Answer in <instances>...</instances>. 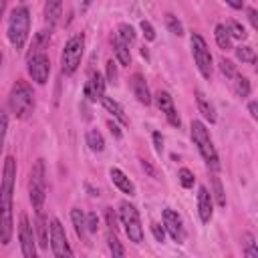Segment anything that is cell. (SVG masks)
Segmentation results:
<instances>
[{
    "label": "cell",
    "instance_id": "obj_32",
    "mask_svg": "<svg viewBox=\"0 0 258 258\" xmlns=\"http://www.w3.org/2000/svg\"><path fill=\"white\" fill-rule=\"evenodd\" d=\"M117 38L123 40L125 44H131L135 40V28L131 24H127V22H121L117 26Z\"/></svg>",
    "mask_w": 258,
    "mask_h": 258
},
{
    "label": "cell",
    "instance_id": "obj_38",
    "mask_svg": "<svg viewBox=\"0 0 258 258\" xmlns=\"http://www.w3.org/2000/svg\"><path fill=\"white\" fill-rule=\"evenodd\" d=\"M85 220H87V232L89 234H97V230H99V216L95 212H89V214H85Z\"/></svg>",
    "mask_w": 258,
    "mask_h": 258
},
{
    "label": "cell",
    "instance_id": "obj_40",
    "mask_svg": "<svg viewBox=\"0 0 258 258\" xmlns=\"http://www.w3.org/2000/svg\"><path fill=\"white\" fill-rule=\"evenodd\" d=\"M141 30H143V36H145V40H149V42H153L155 40V28L151 26V22L149 20H141Z\"/></svg>",
    "mask_w": 258,
    "mask_h": 258
},
{
    "label": "cell",
    "instance_id": "obj_47",
    "mask_svg": "<svg viewBox=\"0 0 258 258\" xmlns=\"http://www.w3.org/2000/svg\"><path fill=\"white\" fill-rule=\"evenodd\" d=\"M248 113H250L252 119H258V103L256 101H250L248 103Z\"/></svg>",
    "mask_w": 258,
    "mask_h": 258
},
{
    "label": "cell",
    "instance_id": "obj_35",
    "mask_svg": "<svg viewBox=\"0 0 258 258\" xmlns=\"http://www.w3.org/2000/svg\"><path fill=\"white\" fill-rule=\"evenodd\" d=\"M218 67H220V71H222V75L226 77V79H234L236 75H238V69H236V64L230 60V58H220L218 60Z\"/></svg>",
    "mask_w": 258,
    "mask_h": 258
},
{
    "label": "cell",
    "instance_id": "obj_26",
    "mask_svg": "<svg viewBox=\"0 0 258 258\" xmlns=\"http://www.w3.org/2000/svg\"><path fill=\"white\" fill-rule=\"evenodd\" d=\"M48 42H50V30H40L34 34L32 38V44H30V52H44V48H48Z\"/></svg>",
    "mask_w": 258,
    "mask_h": 258
},
{
    "label": "cell",
    "instance_id": "obj_12",
    "mask_svg": "<svg viewBox=\"0 0 258 258\" xmlns=\"http://www.w3.org/2000/svg\"><path fill=\"white\" fill-rule=\"evenodd\" d=\"M161 218H163V228L171 236V240L177 242V244H183V240H185V228H183V222H181L179 214L175 210H171V208H165L163 214H161Z\"/></svg>",
    "mask_w": 258,
    "mask_h": 258
},
{
    "label": "cell",
    "instance_id": "obj_27",
    "mask_svg": "<svg viewBox=\"0 0 258 258\" xmlns=\"http://www.w3.org/2000/svg\"><path fill=\"white\" fill-rule=\"evenodd\" d=\"M214 38H216V44H218L222 50H230V48H232V36L228 34V30H226L224 24H216V28H214Z\"/></svg>",
    "mask_w": 258,
    "mask_h": 258
},
{
    "label": "cell",
    "instance_id": "obj_22",
    "mask_svg": "<svg viewBox=\"0 0 258 258\" xmlns=\"http://www.w3.org/2000/svg\"><path fill=\"white\" fill-rule=\"evenodd\" d=\"M71 222H73V226H75L77 236H79L85 244H89V240H87V220H85V214H83L79 208H73V210H71Z\"/></svg>",
    "mask_w": 258,
    "mask_h": 258
},
{
    "label": "cell",
    "instance_id": "obj_19",
    "mask_svg": "<svg viewBox=\"0 0 258 258\" xmlns=\"http://www.w3.org/2000/svg\"><path fill=\"white\" fill-rule=\"evenodd\" d=\"M109 177H111V181L115 183V187H117L119 191L127 194L129 198L135 196V185H133V181H131L119 167H111V169H109Z\"/></svg>",
    "mask_w": 258,
    "mask_h": 258
},
{
    "label": "cell",
    "instance_id": "obj_41",
    "mask_svg": "<svg viewBox=\"0 0 258 258\" xmlns=\"http://www.w3.org/2000/svg\"><path fill=\"white\" fill-rule=\"evenodd\" d=\"M151 234H153V238H155L157 242H165V228H163L161 224L151 222Z\"/></svg>",
    "mask_w": 258,
    "mask_h": 258
},
{
    "label": "cell",
    "instance_id": "obj_6",
    "mask_svg": "<svg viewBox=\"0 0 258 258\" xmlns=\"http://www.w3.org/2000/svg\"><path fill=\"white\" fill-rule=\"evenodd\" d=\"M119 220H121V224L125 228V234H127L129 242L139 246L143 242V226H141L139 212H137V208L131 202L123 200L119 204Z\"/></svg>",
    "mask_w": 258,
    "mask_h": 258
},
{
    "label": "cell",
    "instance_id": "obj_8",
    "mask_svg": "<svg viewBox=\"0 0 258 258\" xmlns=\"http://www.w3.org/2000/svg\"><path fill=\"white\" fill-rule=\"evenodd\" d=\"M28 198L34 210H40L46 200V173H44V159H36L30 175H28Z\"/></svg>",
    "mask_w": 258,
    "mask_h": 258
},
{
    "label": "cell",
    "instance_id": "obj_10",
    "mask_svg": "<svg viewBox=\"0 0 258 258\" xmlns=\"http://www.w3.org/2000/svg\"><path fill=\"white\" fill-rule=\"evenodd\" d=\"M26 71L30 75V79L38 85H44L48 81L50 75V60L46 52H32L26 58Z\"/></svg>",
    "mask_w": 258,
    "mask_h": 258
},
{
    "label": "cell",
    "instance_id": "obj_25",
    "mask_svg": "<svg viewBox=\"0 0 258 258\" xmlns=\"http://www.w3.org/2000/svg\"><path fill=\"white\" fill-rule=\"evenodd\" d=\"M232 85H234L236 97H240V99H246V97L250 95V91H252V85H250L248 77H244V75H240V73L232 79Z\"/></svg>",
    "mask_w": 258,
    "mask_h": 258
},
{
    "label": "cell",
    "instance_id": "obj_2",
    "mask_svg": "<svg viewBox=\"0 0 258 258\" xmlns=\"http://www.w3.org/2000/svg\"><path fill=\"white\" fill-rule=\"evenodd\" d=\"M189 133H191V141L196 143V147H198V151H200L206 167L210 171H218L220 169V157H218V151L214 147V141H212L210 131L204 125V121L194 119L191 125H189Z\"/></svg>",
    "mask_w": 258,
    "mask_h": 258
},
{
    "label": "cell",
    "instance_id": "obj_36",
    "mask_svg": "<svg viewBox=\"0 0 258 258\" xmlns=\"http://www.w3.org/2000/svg\"><path fill=\"white\" fill-rule=\"evenodd\" d=\"M177 179H179V183H181V187H185V189H189V187H194V183H196V177H194V171H191V169H187V167H181V169L177 171Z\"/></svg>",
    "mask_w": 258,
    "mask_h": 258
},
{
    "label": "cell",
    "instance_id": "obj_21",
    "mask_svg": "<svg viewBox=\"0 0 258 258\" xmlns=\"http://www.w3.org/2000/svg\"><path fill=\"white\" fill-rule=\"evenodd\" d=\"M101 103H103V107H105V111L109 113V115H113L121 125H127L129 123V119H127V115H125V111H123V107L113 99V97H107V95H103L101 97Z\"/></svg>",
    "mask_w": 258,
    "mask_h": 258
},
{
    "label": "cell",
    "instance_id": "obj_33",
    "mask_svg": "<svg viewBox=\"0 0 258 258\" xmlns=\"http://www.w3.org/2000/svg\"><path fill=\"white\" fill-rule=\"evenodd\" d=\"M165 26H167V30L171 32V34H175V36H183V24L177 20V16H173L171 12H167L165 14Z\"/></svg>",
    "mask_w": 258,
    "mask_h": 258
},
{
    "label": "cell",
    "instance_id": "obj_50",
    "mask_svg": "<svg viewBox=\"0 0 258 258\" xmlns=\"http://www.w3.org/2000/svg\"><path fill=\"white\" fill-rule=\"evenodd\" d=\"M87 189L91 191V196H93V198H95V196H99V189H93V187H91L89 183H87Z\"/></svg>",
    "mask_w": 258,
    "mask_h": 258
},
{
    "label": "cell",
    "instance_id": "obj_5",
    "mask_svg": "<svg viewBox=\"0 0 258 258\" xmlns=\"http://www.w3.org/2000/svg\"><path fill=\"white\" fill-rule=\"evenodd\" d=\"M85 54V34L79 32L75 36H71L60 52V73L64 77L75 75V71L81 64V58Z\"/></svg>",
    "mask_w": 258,
    "mask_h": 258
},
{
    "label": "cell",
    "instance_id": "obj_4",
    "mask_svg": "<svg viewBox=\"0 0 258 258\" xmlns=\"http://www.w3.org/2000/svg\"><path fill=\"white\" fill-rule=\"evenodd\" d=\"M8 109L16 119H28L30 113L34 111V91L24 79H18L10 87Z\"/></svg>",
    "mask_w": 258,
    "mask_h": 258
},
{
    "label": "cell",
    "instance_id": "obj_52",
    "mask_svg": "<svg viewBox=\"0 0 258 258\" xmlns=\"http://www.w3.org/2000/svg\"><path fill=\"white\" fill-rule=\"evenodd\" d=\"M0 67H2V50H0Z\"/></svg>",
    "mask_w": 258,
    "mask_h": 258
},
{
    "label": "cell",
    "instance_id": "obj_34",
    "mask_svg": "<svg viewBox=\"0 0 258 258\" xmlns=\"http://www.w3.org/2000/svg\"><path fill=\"white\" fill-rule=\"evenodd\" d=\"M107 246H109L113 256H125V248L121 246V242H119V238H117V234L113 230L107 234Z\"/></svg>",
    "mask_w": 258,
    "mask_h": 258
},
{
    "label": "cell",
    "instance_id": "obj_23",
    "mask_svg": "<svg viewBox=\"0 0 258 258\" xmlns=\"http://www.w3.org/2000/svg\"><path fill=\"white\" fill-rule=\"evenodd\" d=\"M113 52H115V58L121 67H129L131 64V52H129V44H125L123 40H119L117 36L113 38Z\"/></svg>",
    "mask_w": 258,
    "mask_h": 258
},
{
    "label": "cell",
    "instance_id": "obj_45",
    "mask_svg": "<svg viewBox=\"0 0 258 258\" xmlns=\"http://www.w3.org/2000/svg\"><path fill=\"white\" fill-rule=\"evenodd\" d=\"M107 125H109V131H111V135H113L115 139H121V135H123V133H121V129H119V125H117L115 121H111V119L107 121Z\"/></svg>",
    "mask_w": 258,
    "mask_h": 258
},
{
    "label": "cell",
    "instance_id": "obj_31",
    "mask_svg": "<svg viewBox=\"0 0 258 258\" xmlns=\"http://www.w3.org/2000/svg\"><path fill=\"white\" fill-rule=\"evenodd\" d=\"M242 246H244V256L248 258H258V246H256V240L250 232H246L242 236Z\"/></svg>",
    "mask_w": 258,
    "mask_h": 258
},
{
    "label": "cell",
    "instance_id": "obj_29",
    "mask_svg": "<svg viewBox=\"0 0 258 258\" xmlns=\"http://www.w3.org/2000/svg\"><path fill=\"white\" fill-rule=\"evenodd\" d=\"M234 50H236L238 60H242V62H246V64H254V62H256V50H254L252 46L240 44V46H236Z\"/></svg>",
    "mask_w": 258,
    "mask_h": 258
},
{
    "label": "cell",
    "instance_id": "obj_44",
    "mask_svg": "<svg viewBox=\"0 0 258 258\" xmlns=\"http://www.w3.org/2000/svg\"><path fill=\"white\" fill-rule=\"evenodd\" d=\"M246 12H248V20H250L252 28L256 30V28H258V12H256V8H248Z\"/></svg>",
    "mask_w": 258,
    "mask_h": 258
},
{
    "label": "cell",
    "instance_id": "obj_43",
    "mask_svg": "<svg viewBox=\"0 0 258 258\" xmlns=\"http://www.w3.org/2000/svg\"><path fill=\"white\" fill-rule=\"evenodd\" d=\"M151 139H153V147H155V151L161 153V151H163V135H161L159 131H153V133H151Z\"/></svg>",
    "mask_w": 258,
    "mask_h": 258
},
{
    "label": "cell",
    "instance_id": "obj_18",
    "mask_svg": "<svg viewBox=\"0 0 258 258\" xmlns=\"http://www.w3.org/2000/svg\"><path fill=\"white\" fill-rule=\"evenodd\" d=\"M196 105H198V111L202 113V117L208 121V123H216L218 121V115H216V107L212 105V101L204 95V91L196 89Z\"/></svg>",
    "mask_w": 258,
    "mask_h": 258
},
{
    "label": "cell",
    "instance_id": "obj_11",
    "mask_svg": "<svg viewBox=\"0 0 258 258\" xmlns=\"http://www.w3.org/2000/svg\"><path fill=\"white\" fill-rule=\"evenodd\" d=\"M18 242H20V252H22L24 258H34L36 256V236H34V228H32L26 214H20Z\"/></svg>",
    "mask_w": 258,
    "mask_h": 258
},
{
    "label": "cell",
    "instance_id": "obj_7",
    "mask_svg": "<svg viewBox=\"0 0 258 258\" xmlns=\"http://www.w3.org/2000/svg\"><path fill=\"white\" fill-rule=\"evenodd\" d=\"M189 44H191V56H194V62L200 71V75L204 79H212V73H214V58H212V52L208 48V42L206 38L200 34V32H191L189 34Z\"/></svg>",
    "mask_w": 258,
    "mask_h": 258
},
{
    "label": "cell",
    "instance_id": "obj_13",
    "mask_svg": "<svg viewBox=\"0 0 258 258\" xmlns=\"http://www.w3.org/2000/svg\"><path fill=\"white\" fill-rule=\"evenodd\" d=\"M153 99H155L157 109L165 115L167 123H169L171 127H177V129H179V125H181V117H179V113H177V109H175V105H173V97H171L167 91H157Z\"/></svg>",
    "mask_w": 258,
    "mask_h": 258
},
{
    "label": "cell",
    "instance_id": "obj_39",
    "mask_svg": "<svg viewBox=\"0 0 258 258\" xmlns=\"http://www.w3.org/2000/svg\"><path fill=\"white\" fill-rule=\"evenodd\" d=\"M6 131H8V115L4 111H0V153H2V147H4Z\"/></svg>",
    "mask_w": 258,
    "mask_h": 258
},
{
    "label": "cell",
    "instance_id": "obj_17",
    "mask_svg": "<svg viewBox=\"0 0 258 258\" xmlns=\"http://www.w3.org/2000/svg\"><path fill=\"white\" fill-rule=\"evenodd\" d=\"M131 91H133L135 99H137L141 105H145V107L151 105L153 97H151V93H149V87H147V81L143 79V75L135 73V75L131 77Z\"/></svg>",
    "mask_w": 258,
    "mask_h": 258
},
{
    "label": "cell",
    "instance_id": "obj_51",
    "mask_svg": "<svg viewBox=\"0 0 258 258\" xmlns=\"http://www.w3.org/2000/svg\"><path fill=\"white\" fill-rule=\"evenodd\" d=\"M91 2H93V0H85V8H87V6L91 4Z\"/></svg>",
    "mask_w": 258,
    "mask_h": 258
},
{
    "label": "cell",
    "instance_id": "obj_15",
    "mask_svg": "<svg viewBox=\"0 0 258 258\" xmlns=\"http://www.w3.org/2000/svg\"><path fill=\"white\" fill-rule=\"evenodd\" d=\"M198 214H200L202 224H208L214 216V200L206 185L198 187Z\"/></svg>",
    "mask_w": 258,
    "mask_h": 258
},
{
    "label": "cell",
    "instance_id": "obj_20",
    "mask_svg": "<svg viewBox=\"0 0 258 258\" xmlns=\"http://www.w3.org/2000/svg\"><path fill=\"white\" fill-rule=\"evenodd\" d=\"M62 16V0H46L44 2V20L48 26H56Z\"/></svg>",
    "mask_w": 258,
    "mask_h": 258
},
{
    "label": "cell",
    "instance_id": "obj_24",
    "mask_svg": "<svg viewBox=\"0 0 258 258\" xmlns=\"http://www.w3.org/2000/svg\"><path fill=\"white\" fill-rule=\"evenodd\" d=\"M85 141H87L89 149L95 151V153H101L105 149V139H103V135H101L99 129H89L87 135H85Z\"/></svg>",
    "mask_w": 258,
    "mask_h": 258
},
{
    "label": "cell",
    "instance_id": "obj_46",
    "mask_svg": "<svg viewBox=\"0 0 258 258\" xmlns=\"http://www.w3.org/2000/svg\"><path fill=\"white\" fill-rule=\"evenodd\" d=\"M141 167H143V171H147L151 177H155V179H157V171H155V167H153L147 159H141Z\"/></svg>",
    "mask_w": 258,
    "mask_h": 258
},
{
    "label": "cell",
    "instance_id": "obj_49",
    "mask_svg": "<svg viewBox=\"0 0 258 258\" xmlns=\"http://www.w3.org/2000/svg\"><path fill=\"white\" fill-rule=\"evenodd\" d=\"M4 12H6V0H0V20H2Z\"/></svg>",
    "mask_w": 258,
    "mask_h": 258
},
{
    "label": "cell",
    "instance_id": "obj_48",
    "mask_svg": "<svg viewBox=\"0 0 258 258\" xmlns=\"http://www.w3.org/2000/svg\"><path fill=\"white\" fill-rule=\"evenodd\" d=\"M228 6H232L234 10H242L244 8V0H226Z\"/></svg>",
    "mask_w": 258,
    "mask_h": 258
},
{
    "label": "cell",
    "instance_id": "obj_42",
    "mask_svg": "<svg viewBox=\"0 0 258 258\" xmlns=\"http://www.w3.org/2000/svg\"><path fill=\"white\" fill-rule=\"evenodd\" d=\"M105 220H107V226L113 230V232H117V216H115V212H113V208H105Z\"/></svg>",
    "mask_w": 258,
    "mask_h": 258
},
{
    "label": "cell",
    "instance_id": "obj_16",
    "mask_svg": "<svg viewBox=\"0 0 258 258\" xmlns=\"http://www.w3.org/2000/svg\"><path fill=\"white\" fill-rule=\"evenodd\" d=\"M34 236H36V244L40 250H48V220L42 214V208L36 210L34 216Z\"/></svg>",
    "mask_w": 258,
    "mask_h": 258
},
{
    "label": "cell",
    "instance_id": "obj_28",
    "mask_svg": "<svg viewBox=\"0 0 258 258\" xmlns=\"http://www.w3.org/2000/svg\"><path fill=\"white\" fill-rule=\"evenodd\" d=\"M210 181H212V200H216V204L220 206V208H224L226 206V196H224V187H222V181H220V177L216 175V171L210 175Z\"/></svg>",
    "mask_w": 258,
    "mask_h": 258
},
{
    "label": "cell",
    "instance_id": "obj_1",
    "mask_svg": "<svg viewBox=\"0 0 258 258\" xmlns=\"http://www.w3.org/2000/svg\"><path fill=\"white\" fill-rule=\"evenodd\" d=\"M14 185H16V159L6 155L0 179V244L8 246L14 234Z\"/></svg>",
    "mask_w": 258,
    "mask_h": 258
},
{
    "label": "cell",
    "instance_id": "obj_3",
    "mask_svg": "<svg viewBox=\"0 0 258 258\" xmlns=\"http://www.w3.org/2000/svg\"><path fill=\"white\" fill-rule=\"evenodd\" d=\"M28 34H30V10H28V6L20 4V6L12 8V12L8 16L6 36H8L10 44L14 46V50H22L28 40Z\"/></svg>",
    "mask_w": 258,
    "mask_h": 258
},
{
    "label": "cell",
    "instance_id": "obj_9",
    "mask_svg": "<svg viewBox=\"0 0 258 258\" xmlns=\"http://www.w3.org/2000/svg\"><path fill=\"white\" fill-rule=\"evenodd\" d=\"M48 244L54 256H73V248L69 246L67 234H64V226L60 224L58 218H50L48 220Z\"/></svg>",
    "mask_w": 258,
    "mask_h": 258
},
{
    "label": "cell",
    "instance_id": "obj_37",
    "mask_svg": "<svg viewBox=\"0 0 258 258\" xmlns=\"http://www.w3.org/2000/svg\"><path fill=\"white\" fill-rule=\"evenodd\" d=\"M107 77H105V81H109L111 85H117V79H119V73H117V62L111 58V60H107Z\"/></svg>",
    "mask_w": 258,
    "mask_h": 258
},
{
    "label": "cell",
    "instance_id": "obj_14",
    "mask_svg": "<svg viewBox=\"0 0 258 258\" xmlns=\"http://www.w3.org/2000/svg\"><path fill=\"white\" fill-rule=\"evenodd\" d=\"M105 85H107L105 77H103L101 73L93 71V73L89 75L87 83H85V89H83V95H85V99H87V101H91V103H97V101H101V97L105 95Z\"/></svg>",
    "mask_w": 258,
    "mask_h": 258
},
{
    "label": "cell",
    "instance_id": "obj_30",
    "mask_svg": "<svg viewBox=\"0 0 258 258\" xmlns=\"http://www.w3.org/2000/svg\"><path fill=\"white\" fill-rule=\"evenodd\" d=\"M226 30H228V34L232 36V38H238V40H246V36H248V32H246V28L238 22V20H228L226 24Z\"/></svg>",
    "mask_w": 258,
    "mask_h": 258
}]
</instances>
